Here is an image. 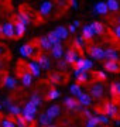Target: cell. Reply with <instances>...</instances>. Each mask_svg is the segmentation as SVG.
Masks as SVG:
<instances>
[{"instance_id": "cell-24", "label": "cell", "mask_w": 120, "mask_h": 127, "mask_svg": "<svg viewBox=\"0 0 120 127\" xmlns=\"http://www.w3.org/2000/svg\"><path fill=\"white\" fill-rule=\"evenodd\" d=\"M51 122H52V119H51L47 113H41L40 114V117H38V123H40L42 127H48L50 124H52Z\"/></svg>"}, {"instance_id": "cell-55", "label": "cell", "mask_w": 120, "mask_h": 127, "mask_svg": "<svg viewBox=\"0 0 120 127\" xmlns=\"http://www.w3.org/2000/svg\"><path fill=\"white\" fill-rule=\"evenodd\" d=\"M48 127H57V126H55V124H50Z\"/></svg>"}, {"instance_id": "cell-27", "label": "cell", "mask_w": 120, "mask_h": 127, "mask_svg": "<svg viewBox=\"0 0 120 127\" xmlns=\"http://www.w3.org/2000/svg\"><path fill=\"white\" fill-rule=\"evenodd\" d=\"M69 91H71V93H72L74 96H76V99L82 95V88H81L79 83H72V85L69 86Z\"/></svg>"}, {"instance_id": "cell-9", "label": "cell", "mask_w": 120, "mask_h": 127, "mask_svg": "<svg viewBox=\"0 0 120 127\" xmlns=\"http://www.w3.org/2000/svg\"><path fill=\"white\" fill-rule=\"evenodd\" d=\"M81 58L79 57V52L76 50H74V48H69V50L65 52V61L68 64H76V61Z\"/></svg>"}, {"instance_id": "cell-4", "label": "cell", "mask_w": 120, "mask_h": 127, "mask_svg": "<svg viewBox=\"0 0 120 127\" xmlns=\"http://www.w3.org/2000/svg\"><path fill=\"white\" fill-rule=\"evenodd\" d=\"M93 66V62L90 61V59H86V58H81L76 61V64H75V68L76 69H81L82 72H88V71H90Z\"/></svg>"}, {"instance_id": "cell-47", "label": "cell", "mask_w": 120, "mask_h": 127, "mask_svg": "<svg viewBox=\"0 0 120 127\" xmlns=\"http://www.w3.org/2000/svg\"><path fill=\"white\" fill-rule=\"evenodd\" d=\"M3 104L7 106V109H9L10 106H11V99H10V97H4V99H3Z\"/></svg>"}, {"instance_id": "cell-13", "label": "cell", "mask_w": 120, "mask_h": 127, "mask_svg": "<svg viewBox=\"0 0 120 127\" xmlns=\"http://www.w3.org/2000/svg\"><path fill=\"white\" fill-rule=\"evenodd\" d=\"M52 7H54V4H52V1H42L41 6H40V14H41L42 17H47L48 14L52 11Z\"/></svg>"}, {"instance_id": "cell-6", "label": "cell", "mask_w": 120, "mask_h": 127, "mask_svg": "<svg viewBox=\"0 0 120 127\" xmlns=\"http://www.w3.org/2000/svg\"><path fill=\"white\" fill-rule=\"evenodd\" d=\"M20 55L24 57V58H31L35 55V47L32 44H24V45L20 47Z\"/></svg>"}, {"instance_id": "cell-34", "label": "cell", "mask_w": 120, "mask_h": 127, "mask_svg": "<svg viewBox=\"0 0 120 127\" xmlns=\"http://www.w3.org/2000/svg\"><path fill=\"white\" fill-rule=\"evenodd\" d=\"M61 81H62V75L61 73H51L50 75V82L52 85H58V83H61Z\"/></svg>"}, {"instance_id": "cell-23", "label": "cell", "mask_w": 120, "mask_h": 127, "mask_svg": "<svg viewBox=\"0 0 120 127\" xmlns=\"http://www.w3.org/2000/svg\"><path fill=\"white\" fill-rule=\"evenodd\" d=\"M47 37H48V40H50V42H51V45L52 47L57 45V44H61V38H60V35H58V32H57L55 30L50 31Z\"/></svg>"}, {"instance_id": "cell-35", "label": "cell", "mask_w": 120, "mask_h": 127, "mask_svg": "<svg viewBox=\"0 0 120 127\" xmlns=\"http://www.w3.org/2000/svg\"><path fill=\"white\" fill-rule=\"evenodd\" d=\"M97 126H99V119H97V116H93V117L86 120V126L85 127H97Z\"/></svg>"}, {"instance_id": "cell-1", "label": "cell", "mask_w": 120, "mask_h": 127, "mask_svg": "<svg viewBox=\"0 0 120 127\" xmlns=\"http://www.w3.org/2000/svg\"><path fill=\"white\" fill-rule=\"evenodd\" d=\"M17 73L20 75V79H21V83H23L24 86H30L32 82V75L31 72L28 71V68H23V65H21V68L19 66V71H17Z\"/></svg>"}, {"instance_id": "cell-11", "label": "cell", "mask_w": 120, "mask_h": 127, "mask_svg": "<svg viewBox=\"0 0 120 127\" xmlns=\"http://www.w3.org/2000/svg\"><path fill=\"white\" fill-rule=\"evenodd\" d=\"M37 62L40 64V66H41L42 71H47V69L51 68V59L48 58L45 54H40V55H38Z\"/></svg>"}, {"instance_id": "cell-16", "label": "cell", "mask_w": 120, "mask_h": 127, "mask_svg": "<svg viewBox=\"0 0 120 127\" xmlns=\"http://www.w3.org/2000/svg\"><path fill=\"white\" fill-rule=\"evenodd\" d=\"M51 54H52V57H54L55 59L61 61L62 55H64V47H62V44H57V45L52 47V50H51Z\"/></svg>"}, {"instance_id": "cell-44", "label": "cell", "mask_w": 120, "mask_h": 127, "mask_svg": "<svg viewBox=\"0 0 120 127\" xmlns=\"http://www.w3.org/2000/svg\"><path fill=\"white\" fill-rule=\"evenodd\" d=\"M58 66H60L61 69H66V66H68V62H66L65 59H61V61H58Z\"/></svg>"}, {"instance_id": "cell-28", "label": "cell", "mask_w": 120, "mask_h": 127, "mask_svg": "<svg viewBox=\"0 0 120 127\" xmlns=\"http://www.w3.org/2000/svg\"><path fill=\"white\" fill-rule=\"evenodd\" d=\"M74 47L76 48V51H81L82 48H85V38H83L82 35L75 37V40H74Z\"/></svg>"}, {"instance_id": "cell-50", "label": "cell", "mask_w": 120, "mask_h": 127, "mask_svg": "<svg viewBox=\"0 0 120 127\" xmlns=\"http://www.w3.org/2000/svg\"><path fill=\"white\" fill-rule=\"evenodd\" d=\"M74 26H75V27H79V26H81V21H79V20H75V21H74Z\"/></svg>"}, {"instance_id": "cell-36", "label": "cell", "mask_w": 120, "mask_h": 127, "mask_svg": "<svg viewBox=\"0 0 120 127\" xmlns=\"http://www.w3.org/2000/svg\"><path fill=\"white\" fill-rule=\"evenodd\" d=\"M23 110L24 112H28V113H31V114H35L37 113V106H34L31 102H28V103H26V106H24Z\"/></svg>"}, {"instance_id": "cell-12", "label": "cell", "mask_w": 120, "mask_h": 127, "mask_svg": "<svg viewBox=\"0 0 120 127\" xmlns=\"http://www.w3.org/2000/svg\"><path fill=\"white\" fill-rule=\"evenodd\" d=\"M27 68L28 71L31 72L32 76H40V73H41V66H40V64L37 61H30L27 64Z\"/></svg>"}, {"instance_id": "cell-30", "label": "cell", "mask_w": 120, "mask_h": 127, "mask_svg": "<svg viewBox=\"0 0 120 127\" xmlns=\"http://www.w3.org/2000/svg\"><path fill=\"white\" fill-rule=\"evenodd\" d=\"M110 93L113 97L120 96V82H113L110 85Z\"/></svg>"}, {"instance_id": "cell-25", "label": "cell", "mask_w": 120, "mask_h": 127, "mask_svg": "<svg viewBox=\"0 0 120 127\" xmlns=\"http://www.w3.org/2000/svg\"><path fill=\"white\" fill-rule=\"evenodd\" d=\"M93 35H95V32H93L92 27H90V26H83V28H82V37L83 38L89 41V40L93 38Z\"/></svg>"}, {"instance_id": "cell-45", "label": "cell", "mask_w": 120, "mask_h": 127, "mask_svg": "<svg viewBox=\"0 0 120 127\" xmlns=\"http://www.w3.org/2000/svg\"><path fill=\"white\" fill-rule=\"evenodd\" d=\"M83 113H85V116H86V119H90V117H93V114H92V112L88 109V107H85L83 109Z\"/></svg>"}, {"instance_id": "cell-20", "label": "cell", "mask_w": 120, "mask_h": 127, "mask_svg": "<svg viewBox=\"0 0 120 127\" xmlns=\"http://www.w3.org/2000/svg\"><path fill=\"white\" fill-rule=\"evenodd\" d=\"M90 27H92L93 32H95V35H102L103 32H105V26L99 21H92V23L89 24Z\"/></svg>"}, {"instance_id": "cell-54", "label": "cell", "mask_w": 120, "mask_h": 127, "mask_svg": "<svg viewBox=\"0 0 120 127\" xmlns=\"http://www.w3.org/2000/svg\"><path fill=\"white\" fill-rule=\"evenodd\" d=\"M116 126H120V120H116Z\"/></svg>"}, {"instance_id": "cell-21", "label": "cell", "mask_w": 120, "mask_h": 127, "mask_svg": "<svg viewBox=\"0 0 120 127\" xmlns=\"http://www.w3.org/2000/svg\"><path fill=\"white\" fill-rule=\"evenodd\" d=\"M105 69H106V71H110V72H119L120 71V62L106 61V62H105Z\"/></svg>"}, {"instance_id": "cell-7", "label": "cell", "mask_w": 120, "mask_h": 127, "mask_svg": "<svg viewBox=\"0 0 120 127\" xmlns=\"http://www.w3.org/2000/svg\"><path fill=\"white\" fill-rule=\"evenodd\" d=\"M103 83L102 82H96V83H93L92 88H90V96L95 97V99H102V96H103Z\"/></svg>"}, {"instance_id": "cell-19", "label": "cell", "mask_w": 120, "mask_h": 127, "mask_svg": "<svg viewBox=\"0 0 120 127\" xmlns=\"http://www.w3.org/2000/svg\"><path fill=\"white\" fill-rule=\"evenodd\" d=\"M38 48H41V50H44V51L52 50V45H51L48 37H40V38H38Z\"/></svg>"}, {"instance_id": "cell-5", "label": "cell", "mask_w": 120, "mask_h": 127, "mask_svg": "<svg viewBox=\"0 0 120 127\" xmlns=\"http://www.w3.org/2000/svg\"><path fill=\"white\" fill-rule=\"evenodd\" d=\"M103 114L107 116L109 119L115 117L116 114H117V106H116L115 102H106V103L103 104Z\"/></svg>"}, {"instance_id": "cell-53", "label": "cell", "mask_w": 120, "mask_h": 127, "mask_svg": "<svg viewBox=\"0 0 120 127\" xmlns=\"http://www.w3.org/2000/svg\"><path fill=\"white\" fill-rule=\"evenodd\" d=\"M0 35H3V26H0Z\"/></svg>"}, {"instance_id": "cell-51", "label": "cell", "mask_w": 120, "mask_h": 127, "mask_svg": "<svg viewBox=\"0 0 120 127\" xmlns=\"http://www.w3.org/2000/svg\"><path fill=\"white\" fill-rule=\"evenodd\" d=\"M3 51H4V47H3L1 44H0V55L3 54Z\"/></svg>"}, {"instance_id": "cell-39", "label": "cell", "mask_w": 120, "mask_h": 127, "mask_svg": "<svg viewBox=\"0 0 120 127\" xmlns=\"http://www.w3.org/2000/svg\"><path fill=\"white\" fill-rule=\"evenodd\" d=\"M76 82H79V83H86L88 82V72H81L79 75H76Z\"/></svg>"}, {"instance_id": "cell-46", "label": "cell", "mask_w": 120, "mask_h": 127, "mask_svg": "<svg viewBox=\"0 0 120 127\" xmlns=\"http://www.w3.org/2000/svg\"><path fill=\"white\" fill-rule=\"evenodd\" d=\"M113 32H115V35H116V38H119L120 40V26L117 24L115 27V30H113Z\"/></svg>"}, {"instance_id": "cell-18", "label": "cell", "mask_w": 120, "mask_h": 127, "mask_svg": "<svg viewBox=\"0 0 120 127\" xmlns=\"http://www.w3.org/2000/svg\"><path fill=\"white\" fill-rule=\"evenodd\" d=\"M45 113L48 114V116H50L51 119L58 117V116H60V113H61V107H60V104H52V106H50V107L47 109Z\"/></svg>"}, {"instance_id": "cell-29", "label": "cell", "mask_w": 120, "mask_h": 127, "mask_svg": "<svg viewBox=\"0 0 120 127\" xmlns=\"http://www.w3.org/2000/svg\"><path fill=\"white\" fill-rule=\"evenodd\" d=\"M55 31L58 32V35H60L61 40H66V38H68L69 31H68V28H65L64 26H58V27L55 28Z\"/></svg>"}, {"instance_id": "cell-15", "label": "cell", "mask_w": 120, "mask_h": 127, "mask_svg": "<svg viewBox=\"0 0 120 127\" xmlns=\"http://www.w3.org/2000/svg\"><path fill=\"white\" fill-rule=\"evenodd\" d=\"M105 58L107 61H115V62H119V54L115 48H106L105 50Z\"/></svg>"}, {"instance_id": "cell-48", "label": "cell", "mask_w": 120, "mask_h": 127, "mask_svg": "<svg viewBox=\"0 0 120 127\" xmlns=\"http://www.w3.org/2000/svg\"><path fill=\"white\" fill-rule=\"evenodd\" d=\"M69 3H71V6H72L74 9H78V7H79V4H78V1H76V0H71Z\"/></svg>"}, {"instance_id": "cell-52", "label": "cell", "mask_w": 120, "mask_h": 127, "mask_svg": "<svg viewBox=\"0 0 120 127\" xmlns=\"http://www.w3.org/2000/svg\"><path fill=\"white\" fill-rule=\"evenodd\" d=\"M3 69V59H0V71Z\"/></svg>"}, {"instance_id": "cell-41", "label": "cell", "mask_w": 120, "mask_h": 127, "mask_svg": "<svg viewBox=\"0 0 120 127\" xmlns=\"http://www.w3.org/2000/svg\"><path fill=\"white\" fill-rule=\"evenodd\" d=\"M1 127H17V124H16V122H13V120L4 119V120L1 122Z\"/></svg>"}, {"instance_id": "cell-31", "label": "cell", "mask_w": 120, "mask_h": 127, "mask_svg": "<svg viewBox=\"0 0 120 127\" xmlns=\"http://www.w3.org/2000/svg\"><path fill=\"white\" fill-rule=\"evenodd\" d=\"M9 112L13 114V116H16V117H19V116L23 114V109H20V106H17V104H11L9 107Z\"/></svg>"}, {"instance_id": "cell-37", "label": "cell", "mask_w": 120, "mask_h": 127, "mask_svg": "<svg viewBox=\"0 0 120 127\" xmlns=\"http://www.w3.org/2000/svg\"><path fill=\"white\" fill-rule=\"evenodd\" d=\"M23 117L26 119L27 123H31V124H34V122H35V114H31L28 112H24V110H23Z\"/></svg>"}, {"instance_id": "cell-43", "label": "cell", "mask_w": 120, "mask_h": 127, "mask_svg": "<svg viewBox=\"0 0 120 127\" xmlns=\"http://www.w3.org/2000/svg\"><path fill=\"white\" fill-rule=\"evenodd\" d=\"M97 119H99V123H102V124H107L109 123V120L110 119L107 117V116H105V114H96Z\"/></svg>"}, {"instance_id": "cell-57", "label": "cell", "mask_w": 120, "mask_h": 127, "mask_svg": "<svg viewBox=\"0 0 120 127\" xmlns=\"http://www.w3.org/2000/svg\"><path fill=\"white\" fill-rule=\"evenodd\" d=\"M1 107H3V104H0V109H1Z\"/></svg>"}, {"instance_id": "cell-33", "label": "cell", "mask_w": 120, "mask_h": 127, "mask_svg": "<svg viewBox=\"0 0 120 127\" xmlns=\"http://www.w3.org/2000/svg\"><path fill=\"white\" fill-rule=\"evenodd\" d=\"M28 102H31V103L34 104V106H37V107H38V106H40V104L42 103V99H41V96L38 95V93H32Z\"/></svg>"}, {"instance_id": "cell-26", "label": "cell", "mask_w": 120, "mask_h": 127, "mask_svg": "<svg viewBox=\"0 0 120 127\" xmlns=\"http://www.w3.org/2000/svg\"><path fill=\"white\" fill-rule=\"evenodd\" d=\"M26 27L27 26H24V24L19 23V21H16L14 23V28H16V37H23L24 35V32H26Z\"/></svg>"}, {"instance_id": "cell-38", "label": "cell", "mask_w": 120, "mask_h": 127, "mask_svg": "<svg viewBox=\"0 0 120 127\" xmlns=\"http://www.w3.org/2000/svg\"><path fill=\"white\" fill-rule=\"evenodd\" d=\"M60 96H61V92L58 91V89H51V91L48 92V99H50V100L58 99Z\"/></svg>"}, {"instance_id": "cell-3", "label": "cell", "mask_w": 120, "mask_h": 127, "mask_svg": "<svg viewBox=\"0 0 120 127\" xmlns=\"http://www.w3.org/2000/svg\"><path fill=\"white\" fill-rule=\"evenodd\" d=\"M64 104H65V107L68 110H71V112H79V110H82L81 103H79L78 99H75V97H65Z\"/></svg>"}, {"instance_id": "cell-14", "label": "cell", "mask_w": 120, "mask_h": 127, "mask_svg": "<svg viewBox=\"0 0 120 127\" xmlns=\"http://www.w3.org/2000/svg\"><path fill=\"white\" fill-rule=\"evenodd\" d=\"M107 11H109V7H107L106 1H97L95 4V13L100 14V16H106Z\"/></svg>"}, {"instance_id": "cell-22", "label": "cell", "mask_w": 120, "mask_h": 127, "mask_svg": "<svg viewBox=\"0 0 120 127\" xmlns=\"http://www.w3.org/2000/svg\"><path fill=\"white\" fill-rule=\"evenodd\" d=\"M3 83H4V86L9 88V89H16V86H17V79L7 75V76L3 78Z\"/></svg>"}, {"instance_id": "cell-40", "label": "cell", "mask_w": 120, "mask_h": 127, "mask_svg": "<svg viewBox=\"0 0 120 127\" xmlns=\"http://www.w3.org/2000/svg\"><path fill=\"white\" fill-rule=\"evenodd\" d=\"M16 124H17V127H27L28 123L26 122V119H24L23 114H21L19 117H16Z\"/></svg>"}, {"instance_id": "cell-42", "label": "cell", "mask_w": 120, "mask_h": 127, "mask_svg": "<svg viewBox=\"0 0 120 127\" xmlns=\"http://www.w3.org/2000/svg\"><path fill=\"white\" fill-rule=\"evenodd\" d=\"M95 78L99 79V81H105V79L107 78V75L103 72V71H96V72H95Z\"/></svg>"}, {"instance_id": "cell-56", "label": "cell", "mask_w": 120, "mask_h": 127, "mask_svg": "<svg viewBox=\"0 0 120 127\" xmlns=\"http://www.w3.org/2000/svg\"><path fill=\"white\" fill-rule=\"evenodd\" d=\"M117 21H119V26H120V16H119V18H117Z\"/></svg>"}, {"instance_id": "cell-32", "label": "cell", "mask_w": 120, "mask_h": 127, "mask_svg": "<svg viewBox=\"0 0 120 127\" xmlns=\"http://www.w3.org/2000/svg\"><path fill=\"white\" fill-rule=\"evenodd\" d=\"M106 3H107V7H109L110 11H119L120 3L117 1V0H109V1H106Z\"/></svg>"}, {"instance_id": "cell-49", "label": "cell", "mask_w": 120, "mask_h": 127, "mask_svg": "<svg viewBox=\"0 0 120 127\" xmlns=\"http://www.w3.org/2000/svg\"><path fill=\"white\" fill-rule=\"evenodd\" d=\"M75 30H76V27H75L74 24H71L69 27H68V31L69 32H75Z\"/></svg>"}, {"instance_id": "cell-8", "label": "cell", "mask_w": 120, "mask_h": 127, "mask_svg": "<svg viewBox=\"0 0 120 127\" xmlns=\"http://www.w3.org/2000/svg\"><path fill=\"white\" fill-rule=\"evenodd\" d=\"M3 37H6V38H14V37H16L14 23L7 21V23L3 24Z\"/></svg>"}, {"instance_id": "cell-17", "label": "cell", "mask_w": 120, "mask_h": 127, "mask_svg": "<svg viewBox=\"0 0 120 127\" xmlns=\"http://www.w3.org/2000/svg\"><path fill=\"white\" fill-rule=\"evenodd\" d=\"M16 20H17L19 23L27 26V24H30V21H31V17H30L26 11H19V13L16 14Z\"/></svg>"}, {"instance_id": "cell-10", "label": "cell", "mask_w": 120, "mask_h": 127, "mask_svg": "<svg viewBox=\"0 0 120 127\" xmlns=\"http://www.w3.org/2000/svg\"><path fill=\"white\" fill-rule=\"evenodd\" d=\"M78 102L81 103L82 107H89V106L92 104V96H90V93H88V92H82V95L78 97Z\"/></svg>"}, {"instance_id": "cell-2", "label": "cell", "mask_w": 120, "mask_h": 127, "mask_svg": "<svg viewBox=\"0 0 120 127\" xmlns=\"http://www.w3.org/2000/svg\"><path fill=\"white\" fill-rule=\"evenodd\" d=\"M89 55L96 61H103L105 58V50L99 45H90L89 47Z\"/></svg>"}]
</instances>
